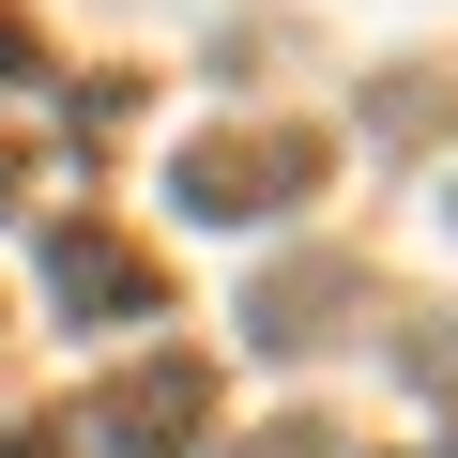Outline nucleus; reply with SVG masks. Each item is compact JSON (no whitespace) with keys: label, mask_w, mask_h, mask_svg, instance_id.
<instances>
[{"label":"nucleus","mask_w":458,"mask_h":458,"mask_svg":"<svg viewBox=\"0 0 458 458\" xmlns=\"http://www.w3.org/2000/svg\"><path fill=\"white\" fill-rule=\"evenodd\" d=\"M16 62H31V31H16V16H0V77H16Z\"/></svg>","instance_id":"nucleus-4"},{"label":"nucleus","mask_w":458,"mask_h":458,"mask_svg":"<svg viewBox=\"0 0 458 458\" xmlns=\"http://www.w3.org/2000/svg\"><path fill=\"white\" fill-rule=\"evenodd\" d=\"M123 458H183L199 428H214V382L199 367H138V382H107V412H92Z\"/></svg>","instance_id":"nucleus-2"},{"label":"nucleus","mask_w":458,"mask_h":458,"mask_svg":"<svg viewBox=\"0 0 458 458\" xmlns=\"http://www.w3.org/2000/svg\"><path fill=\"white\" fill-rule=\"evenodd\" d=\"M62 291H77V306H153V260L107 245V229H62Z\"/></svg>","instance_id":"nucleus-3"},{"label":"nucleus","mask_w":458,"mask_h":458,"mask_svg":"<svg viewBox=\"0 0 458 458\" xmlns=\"http://www.w3.org/2000/svg\"><path fill=\"white\" fill-rule=\"evenodd\" d=\"M306 168H321V138H199L183 153V199L199 214H291Z\"/></svg>","instance_id":"nucleus-1"},{"label":"nucleus","mask_w":458,"mask_h":458,"mask_svg":"<svg viewBox=\"0 0 458 458\" xmlns=\"http://www.w3.org/2000/svg\"><path fill=\"white\" fill-rule=\"evenodd\" d=\"M16 458H47V428H31V443H16Z\"/></svg>","instance_id":"nucleus-5"}]
</instances>
